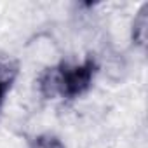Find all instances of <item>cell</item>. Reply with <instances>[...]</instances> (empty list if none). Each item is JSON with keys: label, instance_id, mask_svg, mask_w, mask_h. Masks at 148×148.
<instances>
[{"label": "cell", "instance_id": "1", "mask_svg": "<svg viewBox=\"0 0 148 148\" xmlns=\"http://www.w3.org/2000/svg\"><path fill=\"white\" fill-rule=\"evenodd\" d=\"M98 73V63L92 56L82 63H59L45 68L38 77V91L47 99H77L89 91Z\"/></svg>", "mask_w": 148, "mask_h": 148}, {"label": "cell", "instance_id": "2", "mask_svg": "<svg viewBox=\"0 0 148 148\" xmlns=\"http://www.w3.org/2000/svg\"><path fill=\"white\" fill-rule=\"evenodd\" d=\"M18 77V63L5 54H0V110H2L5 94L11 91Z\"/></svg>", "mask_w": 148, "mask_h": 148}, {"label": "cell", "instance_id": "3", "mask_svg": "<svg viewBox=\"0 0 148 148\" xmlns=\"http://www.w3.org/2000/svg\"><path fill=\"white\" fill-rule=\"evenodd\" d=\"M146 26H148V4H143L132 23V40L139 47L146 45V33H148Z\"/></svg>", "mask_w": 148, "mask_h": 148}, {"label": "cell", "instance_id": "4", "mask_svg": "<svg viewBox=\"0 0 148 148\" xmlns=\"http://www.w3.org/2000/svg\"><path fill=\"white\" fill-rule=\"evenodd\" d=\"M28 148H66V146L54 134H38V136L32 138Z\"/></svg>", "mask_w": 148, "mask_h": 148}]
</instances>
